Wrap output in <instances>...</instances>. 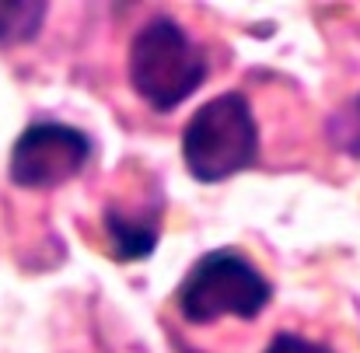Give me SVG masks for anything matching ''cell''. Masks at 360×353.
<instances>
[{
	"label": "cell",
	"instance_id": "cell-1",
	"mask_svg": "<svg viewBox=\"0 0 360 353\" xmlns=\"http://www.w3.org/2000/svg\"><path fill=\"white\" fill-rule=\"evenodd\" d=\"M207 77V56L172 18H150L129 42V84L154 109H179Z\"/></svg>",
	"mask_w": 360,
	"mask_h": 353
},
{
	"label": "cell",
	"instance_id": "cell-2",
	"mask_svg": "<svg viewBox=\"0 0 360 353\" xmlns=\"http://www.w3.org/2000/svg\"><path fill=\"white\" fill-rule=\"evenodd\" d=\"M259 154V129L241 91L203 102L182 129V161L196 182H224Z\"/></svg>",
	"mask_w": 360,
	"mask_h": 353
},
{
	"label": "cell",
	"instance_id": "cell-3",
	"mask_svg": "<svg viewBox=\"0 0 360 353\" xmlns=\"http://www.w3.org/2000/svg\"><path fill=\"white\" fill-rule=\"evenodd\" d=\"M273 297L269 280L231 248L207 252L193 262L175 290V308L193 326H210L224 315L255 319Z\"/></svg>",
	"mask_w": 360,
	"mask_h": 353
},
{
	"label": "cell",
	"instance_id": "cell-4",
	"mask_svg": "<svg viewBox=\"0 0 360 353\" xmlns=\"http://www.w3.org/2000/svg\"><path fill=\"white\" fill-rule=\"evenodd\" d=\"M91 158V140L84 129L42 119L21 129L11 147V182L21 189H56L84 172Z\"/></svg>",
	"mask_w": 360,
	"mask_h": 353
},
{
	"label": "cell",
	"instance_id": "cell-5",
	"mask_svg": "<svg viewBox=\"0 0 360 353\" xmlns=\"http://www.w3.org/2000/svg\"><path fill=\"white\" fill-rule=\"evenodd\" d=\"M105 235L112 245V255L122 262H136V259H147L154 248H158V214H147V217H129L122 214L120 207H105Z\"/></svg>",
	"mask_w": 360,
	"mask_h": 353
},
{
	"label": "cell",
	"instance_id": "cell-6",
	"mask_svg": "<svg viewBox=\"0 0 360 353\" xmlns=\"http://www.w3.org/2000/svg\"><path fill=\"white\" fill-rule=\"evenodd\" d=\"M46 4H32V0H11L0 4V46H18L39 35L42 21H46Z\"/></svg>",
	"mask_w": 360,
	"mask_h": 353
},
{
	"label": "cell",
	"instance_id": "cell-7",
	"mask_svg": "<svg viewBox=\"0 0 360 353\" xmlns=\"http://www.w3.org/2000/svg\"><path fill=\"white\" fill-rule=\"evenodd\" d=\"M333 136H336V143H340L350 158H360V95L336 116Z\"/></svg>",
	"mask_w": 360,
	"mask_h": 353
},
{
	"label": "cell",
	"instance_id": "cell-8",
	"mask_svg": "<svg viewBox=\"0 0 360 353\" xmlns=\"http://www.w3.org/2000/svg\"><path fill=\"white\" fill-rule=\"evenodd\" d=\"M262 353H333L326 343H315V340H304L297 333H280L269 340V347Z\"/></svg>",
	"mask_w": 360,
	"mask_h": 353
}]
</instances>
